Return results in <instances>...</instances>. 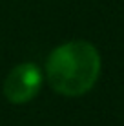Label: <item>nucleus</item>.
Segmentation results:
<instances>
[{
  "instance_id": "2",
  "label": "nucleus",
  "mask_w": 124,
  "mask_h": 126,
  "mask_svg": "<svg viewBox=\"0 0 124 126\" xmlns=\"http://www.w3.org/2000/svg\"><path fill=\"white\" fill-rule=\"evenodd\" d=\"M42 88V73L37 64L24 62L15 66L4 80V95L13 104H24L37 97Z\"/></svg>"
},
{
  "instance_id": "1",
  "label": "nucleus",
  "mask_w": 124,
  "mask_h": 126,
  "mask_svg": "<svg viewBox=\"0 0 124 126\" xmlns=\"http://www.w3.org/2000/svg\"><path fill=\"white\" fill-rule=\"evenodd\" d=\"M100 75V55L86 40H71L55 47L46 62V79L57 93L79 97L95 86Z\"/></svg>"
}]
</instances>
